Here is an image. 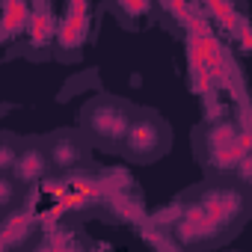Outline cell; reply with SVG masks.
Masks as SVG:
<instances>
[{
	"instance_id": "cell-8",
	"label": "cell",
	"mask_w": 252,
	"mask_h": 252,
	"mask_svg": "<svg viewBox=\"0 0 252 252\" xmlns=\"http://www.w3.org/2000/svg\"><path fill=\"white\" fill-rule=\"evenodd\" d=\"M27 24V6L24 0H6V15H3V42H12L15 33H21Z\"/></svg>"
},
{
	"instance_id": "cell-6",
	"label": "cell",
	"mask_w": 252,
	"mask_h": 252,
	"mask_svg": "<svg viewBox=\"0 0 252 252\" xmlns=\"http://www.w3.org/2000/svg\"><path fill=\"white\" fill-rule=\"evenodd\" d=\"M24 187L30 184H39L48 172H51V160H48V152H45V140H30V143H21L18 149V158L9 169Z\"/></svg>"
},
{
	"instance_id": "cell-9",
	"label": "cell",
	"mask_w": 252,
	"mask_h": 252,
	"mask_svg": "<svg viewBox=\"0 0 252 252\" xmlns=\"http://www.w3.org/2000/svg\"><path fill=\"white\" fill-rule=\"evenodd\" d=\"M18 149H21V143L6 134V137H3V146H0V169H3V172L12 169V163H15V158H18Z\"/></svg>"
},
{
	"instance_id": "cell-10",
	"label": "cell",
	"mask_w": 252,
	"mask_h": 252,
	"mask_svg": "<svg viewBox=\"0 0 252 252\" xmlns=\"http://www.w3.org/2000/svg\"><path fill=\"white\" fill-rule=\"evenodd\" d=\"M228 175H234V178H237V181H240L246 190H252V152H246V155L237 160V166H234Z\"/></svg>"
},
{
	"instance_id": "cell-3",
	"label": "cell",
	"mask_w": 252,
	"mask_h": 252,
	"mask_svg": "<svg viewBox=\"0 0 252 252\" xmlns=\"http://www.w3.org/2000/svg\"><path fill=\"white\" fill-rule=\"evenodd\" d=\"M246 152V140L231 119H211L196 128V155L208 175H228Z\"/></svg>"
},
{
	"instance_id": "cell-4",
	"label": "cell",
	"mask_w": 252,
	"mask_h": 252,
	"mask_svg": "<svg viewBox=\"0 0 252 252\" xmlns=\"http://www.w3.org/2000/svg\"><path fill=\"white\" fill-rule=\"evenodd\" d=\"M169 149H172V128L155 110H137L119 143L122 158L131 163H155Z\"/></svg>"
},
{
	"instance_id": "cell-11",
	"label": "cell",
	"mask_w": 252,
	"mask_h": 252,
	"mask_svg": "<svg viewBox=\"0 0 252 252\" xmlns=\"http://www.w3.org/2000/svg\"><path fill=\"white\" fill-rule=\"evenodd\" d=\"M116 3H119V9L125 15H143L146 6H149V0H116Z\"/></svg>"
},
{
	"instance_id": "cell-1",
	"label": "cell",
	"mask_w": 252,
	"mask_h": 252,
	"mask_svg": "<svg viewBox=\"0 0 252 252\" xmlns=\"http://www.w3.org/2000/svg\"><path fill=\"white\" fill-rule=\"evenodd\" d=\"M252 220V190L234 175H208L169 211V234L181 249H217Z\"/></svg>"
},
{
	"instance_id": "cell-2",
	"label": "cell",
	"mask_w": 252,
	"mask_h": 252,
	"mask_svg": "<svg viewBox=\"0 0 252 252\" xmlns=\"http://www.w3.org/2000/svg\"><path fill=\"white\" fill-rule=\"evenodd\" d=\"M137 107L125 98L116 95H98L83 104L80 110V131L95 149L104 152H119V143L128 131V125L134 119Z\"/></svg>"
},
{
	"instance_id": "cell-7",
	"label": "cell",
	"mask_w": 252,
	"mask_h": 252,
	"mask_svg": "<svg viewBox=\"0 0 252 252\" xmlns=\"http://www.w3.org/2000/svg\"><path fill=\"white\" fill-rule=\"evenodd\" d=\"M24 190H27V187H24L12 172H3V178H0V211L9 214V211L21 208V205H24Z\"/></svg>"
},
{
	"instance_id": "cell-5",
	"label": "cell",
	"mask_w": 252,
	"mask_h": 252,
	"mask_svg": "<svg viewBox=\"0 0 252 252\" xmlns=\"http://www.w3.org/2000/svg\"><path fill=\"white\" fill-rule=\"evenodd\" d=\"M89 140L80 128H60L54 134L45 137V152L51 160V172L63 175V172H74L77 166L86 163L89 158Z\"/></svg>"
}]
</instances>
